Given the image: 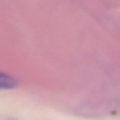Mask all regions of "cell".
Here are the masks:
<instances>
[{
  "instance_id": "1",
  "label": "cell",
  "mask_w": 120,
  "mask_h": 120,
  "mask_svg": "<svg viewBox=\"0 0 120 120\" xmlns=\"http://www.w3.org/2000/svg\"><path fill=\"white\" fill-rule=\"evenodd\" d=\"M17 83L9 75L0 73V89H11L15 87Z\"/></svg>"
}]
</instances>
